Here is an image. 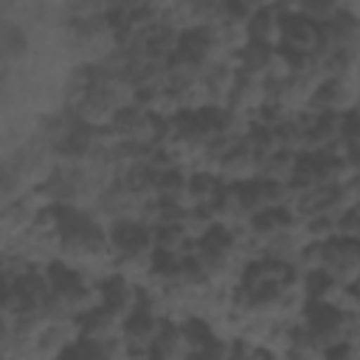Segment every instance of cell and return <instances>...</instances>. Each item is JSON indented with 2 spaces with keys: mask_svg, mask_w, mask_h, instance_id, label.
Instances as JSON below:
<instances>
[{
  "mask_svg": "<svg viewBox=\"0 0 360 360\" xmlns=\"http://www.w3.org/2000/svg\"><path fill=\"white\" fill-rule=\"evenodd\" d=\"M298 321L321 349L343 340H357V312H340L338 307L323 301H304Z\"/></svg>",
  "mask_w": 360,
  "mask_h": 360,
  "instance_id": "obj_1",
  "label": "cell"
},
{
  "mask_svg": "<svg viewBox=\"0 0 360 360\" xmlns=\"http://www.w3.org/2000/svg\"><path fill=\"white\" fill-rule=\"evenodd\" d=\"M155 231L141 219H112L107 222V239L112 259L118 256H149L155 250Z\"/></svg>",
  "mask_w": 360,
  "mask_h": 360,
  "instance_id": "obj_2",
  "label": "cell"
},
{
  "mask_svg": "<svg viewBox=\"0 0 360 360\" xmlns=\"http://www.w3.org/2000/svg\"><path fill=\"white\" fill-rule=\"evenodd\" d=\"M321 270L335 278L338 284L349 287L357 284V270H360V242L357 239H343L332 236L323 242V262Z\"/></svg>",
  "mask_w": 360,
  "mask_h": 360,
  "instance_id": "obj_3",
  "label": "cell"
},
{
  "mask_svg": "<svg viewBox=\"0 0 360 360\" xmlns=\"http://www.w3.org/2000/svg\"><path fill=\"white\" fill-rule=\"evenodd\" d=\"M160 323H163V315L155 312V309H149V307H135L129 315H124L121 340H124L127 352L149 354V346H152V340L158 338Z\"/></svg>",
  "mask_w": 360,
  "mask_h": 360,
  "instance_id": "obj_4",
  "label": "cell"
},
{
  "mask_svg": "<svg viewBox=\"0 0 360 360\" xmlns=\"http://www.w3.org/2000/svg\"><path fill=\"white\" fill-rule=\"evenodd\" d=\"M112 132L115 141L124 143H143L152 146V132H155V118L149 112H143L135 104H124L121 110L112 112V121L107 127Z\"/></svg>",
  "mask_w": 360,
  "mask_h": 360,
  "instance_id": "obj_5",
  "label": "cell"
},
{
  "mask_svg": "<svg viewBox=\"0 0 360 360\" xmlns=\"http://www.w3.org/2000/svg\"><path fill=\"white\" fill-rule=\"evenodd\" d=\"M121 323H124L121 315L104 307H93L76 318V335L90 343H115L121 340Z\"/></svg>",
  "mask_w": 360,
  "mask_h": 360,
  "instance_id": "obj_6",
  "label": "cell"
},
{
  "mask_svg": "<svg viewBox=\"0 0 360 360\" xmlns=\"http://www.w3.org/2000/svg\"><path fill=\"white\" fill-rule=\"evenodd\" d=\"M135 304H138V284H132L129 278H124L112 270L98 278V307L124 318L135 309Z\"/></svg>",
  "mask_w": 360,
  "mask_h": 360,
  "instance_id": "obj_7",
  "label": "cell"
},
{
  "mask_svg": "<svg viewBox=\"0 0 360 360\" xmlns=\"http://www.w3.org/2000/svg\"><path fill=\"white\" fill-rule=\"evenodd\" d=\"M14 290L20 298V309H34L39 312L42 304L51 295V281L45 273V264H28L17 278H14ZM17 309V312H20Z\"/></svg>",
  "mask_w": 360,
  "mask_h": 360,
  "instance_id": "obj_8",
  "label": "cell"
},
{
  "mask_svg": "<svg viewBox=\"0 0 360 360\" xmlns=\"http://www.w3.org/2000/svg\"><path fill=\"white\" fill-rule=\"evenodd\" d=\"M217 177L222 180V186H239V183H248L256 177L259 172V160L242 146V143H233L219 160H217Z\"/></svg>",
  "mask_w": 360,
  "mask_h": 360,
  "instance_id": "obj_9",
  "label": "cell"
},
{
  "mask_svg": "<svg viewBox=\"0 0 360 360\" xmlns=\"http://www.w3.org/2000/svg\"><path fill=\"white\" fill-rule=\"evenodd\" d=\"M205 211H208L214 225H222V228H231V231L248 228V219H250V214L239 202V194H236L233 186H222L219 194L205 205Z\"/></svg>",
  "mask_w": 360,
  "mask_h": 360,
  "instance_id": "obj_10",
  "label": "cell"
},
{
  "mask_svg": "<svg viewBox=\"0 0 360 360\" xmlns=\"http://www.w3.org/2000/svg\"><path fill=\"white\" fill-rule=\"evenodd\" d=\"M188 357H191V346L180 323L172 318H163L160 332L149 346V360H188Z\"/></svg>",
  "mask_w": 360,
  "mask_h": 360,
  "instance_id": "obj_11",
  "label": "cell"
},
{
  "mask_svg": "<svg viewBox=\"0 0 360 360\" xmlns=\"http://www.w3.org/2000/svg\"><path fill=\"white\" fill-rule=\"evenodd\" d=\"M34 45H31V34L25 25H14L6 22L0 28V68L17 70L22 62H28Z\"/></svg>",
  "mask_w": 360,
  "mask_h": 360,
  "instance_id": "obj_12",
  "label": "cell"
},
{
  "mask_svg": "<svg viewBox=\"0 0 360 360\" xmlns=\"http://www.w3.org/2000/svg\"><path fill=\"white\" fill-rule=\"evenodd\" d=\"M248 39L259 42L264 48H278L281 42V14L276 8V3H259V8L253 11V17L248 20Z\"/></svg>",
  "mask_w": 360,
  "mask_h": 360,
  "instance_id": "obj_13",
  "label": "cell"
},
{
  "mask_svg": "<svg viewBox=\"0 0 360 360\" xmlns=\"http://www.w3.org/2000/svg\"><path fill=\"white\" fill-rule=\"evenodd\" d=\"M262 104H264V84L259 79H250V76L236 73V82L231 87V96H228V104L225 107H231L236 112H245V115H253Z\"/></svg>",
  "mask_w": 360,
  "mask_h": 360,
  "instance_id": "obj_14",
  "label": "cell"
},
{
  "mask_svg": "<svg viewBox=\"0 0 360 360\" xmlns=\"http://www.w3.org/2000/svg\"><path fill=\"white\" fill-rule=\"evenodd\" d=\"M186 183H188V172H186V169H177V166H174V169L158 172V174H155V200L188 205Z\"/></svg>",
  "mask_w": 360,
  "mask_h": 360,
  "instance_id": "obj_15",
  "label": "cell"
},
{
  "mask_svg": "<svg viewBox=\"0 0 360 360\" xmlns=\"http://www.w3.org/2000/svg\"><path fill=\"white\" fill-rule=\"evenodd\" d=\"M222 188V180L208 172V169H191L188 172V183H186V197L188 205H208Z\"/></svg>",
  "mask_w": 360,
  "mask_h": 360,
  "instance_id": "obj_16",
  "label": "cell"
},
{
  "mask_svg": "<svg viewBox=\"0 0 360 360\" xmlns=\"http://www.w3.org/2000/svg\"><path fill=\"white\" fill-rule=\"evenodd\" d=\"M295 160H298V155H295V152H284V149H278L276 155H270V158H264V160L259 163L256 177L287 186V183H290V177H292V172H295Z\"/></svg>",
  "mask_w": 360,
  "mask_h": 360,
  "instance_id": "obj_17",
  "label": "cell"
},
{
  "mask_svg": "<svg viewBox=\"0 0 360 360\" xmlns=\"http://www.w3.org/2000/svg\"><path fill=\"white\" fill-rule=\"evenodd\" d=\"M295 6H298V14L312 20L315 25H323L338 14V3L335 0H301Z\"/></svg>",
  "mask_w": 360,
  "mask_h": 360,
  "instance_id": "obj_18",
  "label": "cell"
},
{
  "mask_svg": "<svg viewBox=\"0 0 360 360\" xmlns=\"http://www.w3.org/2000/svg\"><path fill=\"white\" fill-rule=\"evenodd\" d=\"M335 236H343V239H357L360 236V211L357 205L340 211L335 217Z\"/></svg>",
  "mask_w": 360,
  "mask_h": 360,
  "instance_id": "obj_19",
  "label": "cell"
},
{
  "mask_svg": "<svg viewBox=\"0 0 360 360\" xmlns=\"http://www.w3.org/2000/svg\"><path fill=\"white\" fill-rule=\"evenodd\" d=\"M323 360H360L357 340H343V343H335V346L323 349Z\"/></svg>",
  "mask_w": 360,
  "mask_h": 360,
  "instance_id": "obj_20",
  "label": "cell"
},
{
  "mask_svg": "<svg viewBox=\"0 0 360 360\" xmlns=\"http://www.w3.org/2000/svg\"><path fill=\"white\" fill-rule=\"evenodd\" d=\"M0 360H8V357H3V354H0Z\"/></svg>",
  "mask_w": 360,
  "mask_h": 360,
  "instance_id": "obj_21",
  "label": "cell"
}]
</instances>
